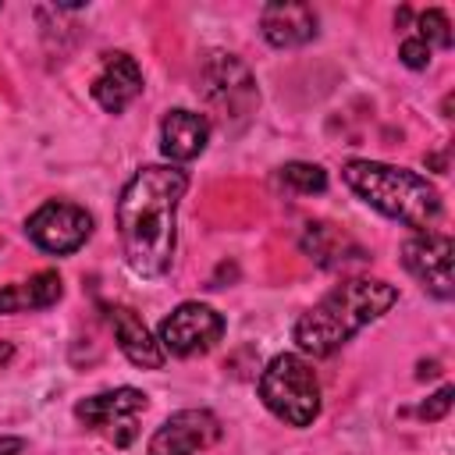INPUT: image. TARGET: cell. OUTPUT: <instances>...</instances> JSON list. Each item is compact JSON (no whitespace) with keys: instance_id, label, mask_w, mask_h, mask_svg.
<instances>
[{"instance_id":"obj_1","label":"cell","mask_w":455,"mask_h":455,"mask_svg":"<svg viewBox=\"0 0 455 455\" xmlns=\"http://www.w3.org/2000/svg\"><path fill=\"white\" fill-rule=\"evenodd\" d=\"M188 188V174L174 164L139 167L117 199V235L124 263L139 277H164L178 245V203Z\"/></svg>"},{"instance_id":"obj_2","label":"cell","mask_w":455,"mask_h":455,"mask_svg":"<svg viewBox=\"0 0 455 455\" xmlns=\"http://www.w3.org/2000/svg\"><path fill=\"white\" fill-rule=\"evenodd\" d=\"M398 302V288L380 277H348L334 284L316 306H309L295 320V341L306 355L323 359L334 355L348 338H355L366 323L380 320Z\"/></svg>"},{"instance_id":"obj_3","label":"cell","mask_w":455,"mask_h":455,"mask_svg":"<svg viewBox=\"0 0 455 455\" xmlns=\"http://www.w3.org/2000/svg\"><path fill=\"white\" fill-rule=\"evenodd\" d=\"M345 185L377 213L419 228L427 231V224H434L441 217V196L437 188L409 171V167H395V164H380V160H348L341 167Z\"/></svg>"},{"instance_id":"obj_4","label":"cell","mask_w":455,"mask_h":455,"mask_svg":"<svg viewBox=\"0 0 455 455\" xmlns=\"http://www.w3.org/2000/svg\"><path fill=\"white\" fill-rule=\"evenodd\" d=\"M259 398L288 427H309L320 416V380L313 366L295 352L274 355L267 363L259 373Z\"/></svg>"},{"instance_id":"obj_5","label":"cell","mask_w":455,"mask_h":455,"mask_svg":"<svg viewBox=\"0 0 455 455\" xmlns=\"http://www.w3.org/2000/svg\"><path fill=\"white\" fill-rule=\"evenodd\" d=\"M146 395L139 387H114V391H100V395H89L75 405V416L103 434L114 448H128L135 437H139V419L146 412Z\"/></svg>"},{"instance_id":"obj_6","label":"cell","mask_w":455,"mask_h":455,"mask_svg":"<svg viewBox=\"0 0 455 455\" xmlns=\"http://www.w3.org/2000/svg\"><path fill=\"white\" fill-rule=\"evenodd\" d=\"M224 334V316L206 306V302H181L178 309H171L164 320H160V331H156V341L164 348V355H199V352H210Z\"/></svg>"},{"instance_id":"obj_7","label":"cell","mask_w":455,"mask_h":455,"mask_svg":"<svg viewBox=\"0 0 455 455\" xmlns=\"http://www.w3.org/2000/svg\"><path fill=\"white\" fill-rule=\"evenodd\" d=\"M25 235H28L43 252L68 256V252L82 249L85 238L92 235V217H89L82 206H75V203L50 199V203H43V206L25 220Z\"/></svg>"},{"instance_id":"obj_8","label":"cell","mask_w":455,"mask_h":455,"mask_svg":"<svg viewBox=\"0 0 455 455\" xmlns=\"http://www.w3.org/2000/svg\"><path fill=\"white\" fill-rule=\"evenodd\" d=\"M451 238L441 231H416L402 245V267L437 299H451L455 281H451Z\"/></svg>"},{"instance_id":"obj_9","label":"cell","mask_w":455,"mask_h":455,"mask_svg":"<svg viewBox=\"0 0 455 455\" xmlns=\"http://www.w3.org/2000/svg\"><path fill=\"white\" fill-rule=\"evenodd\" d=\"M203 92L224 117H245L256 107V82L235 53H213L203 68Z\"/></svg>"},{"instance_id":"obj_10","label":"cell","mask_w":455,"mask_h":455,"mask_svg":"<svg viewBox=\"0 0 455 455\" xmlns=\"http://www.w3.org/2000/svg\"><path fill=\"white\" fill-rule=\"evenodd\" d=\"M217 441H220V419L210 409H181L153 430L146 455H199Z\"/></svg>"},{"instance_id":"obj_11","label":"cell","mask_w":455,"mask_h":455,"mask_svg":"<svg viewBox=\"0 0 455 455\" xmlns=\"http://www.w3.org/2000/svg\"><path fill=\"white\" fill-rule=\"evenodd\" d=\"M142 92V68L128 53H107L96 78H92V100L107 114H121L135 96Z\"/></svg>"},{"instance_id":"obj_12","label":"cell","mask_w":455,"mask_h":455,"mask_svg":"<svg viewBox=\"0 0 455 455\" xmlns=\"http://www.w3.org/2000/svg\"><path fill=\"white\" fill-rule=\"evenodd\" d=\"M107 320L114 327L117 348L124 352V359L132 366H142V370H160L164 366L167 355H164L160 341L149 334V327L142 323V316L132 306H107Z\"/></svg>"},{"instance_id":"obj_13","label":"cell","mask_w":455,"mask_h":455,"mask_svg":"<svg viewBox=\"0 0 455 455\" xmlns=\"http://www.w3.org/2000/svg\"><path fill=\"white\" fill-rule=\"evenodd\" d=\"M259 28H263V39L277 50H288V46H302L316 36V11L309 4H291V0H277V4H267L263 14H259Z\"/></svg>"},{"instance_id":"obj_14","label":"cell","mask_w":455,"mask_h":455,"mask_svg":"<svg viewBox=\"0 0 455 455\" xmlns=\"http://www.w3.org/2000/svg\"><path fill=\"white\" fill-rule=\"evenodd\" d=\"M210 142V121L196 110H167L160 121V149L171 164H188L196 160Z\"/></svg>"},{"instance_id":"obj_15","label":"cell","mask_w":455,"mask_h":455,"mask_svg":"<svg viewBox=\"0 0 455 455\" xmlns=\"http://www.w3.org/2000/svg\"><path fill=\"white\" fill-rule=\"evenodd\" d=\"M60 277L57 270H39L28 281H14L0 288V313H25V309H46L60 299Z\"/></svg>"},{"instance_id":"obj_16","label":"cell","mask_w":455,"mask_h":455,"mask_svg":"<svg viewBox=\"0 0 455 455\" xmlns=\"http://www.w3.org/2000/svg\"><path fill=\"white\" fill-rule=\"evenodd\" d=\"M281 185L299 192V196H316L327 188V171L320 164H306V160H291L281 167Z\"/></svg>"},{"instance_id":"obj_17","label":"cell","mask_w":455,"mask_h":455,"mask_svg":"<svg viewBox=\"0 0 455 455\" xmlns=\"http://www.w3.org/2000/svg\"><path fill=\"white\" fill-rule=\"evenodd\" d=\"M416 39H423L427 46H441V50H448V46H451V25H448V14L437 11V7L416 14Z\"/></svg>"},{"instance_id":"obj_18","label":"cell","mask_w":455,"mask_h":455,"mask_svg":"<svg viewBox=\"0 0 455 455\" xmlns=\"http://www.w3.org/2000/svg\"><path fill=\"white\" fill-rule=\"evenodd\" d=\"M398 57H402V64H405V68L423 71V68L430 64V46H427L423 39H416V36H405V39H402V46H398Z\"/></svg>"},{"instance_id":"obj_19","label":"cell","mask_w":455,"mask_h":455,"mask_svg":"<svg viewBox=\"0 0 455 455\" xmlns=\"http://www.w3.org/2000/svg\"><path fill=\"white\" fill-rule=\"evenodd\" d=\"M448 405H451V387H441L427 405H419V416L423 419H441L448 412Z\"/></svg>"},{"instance_id":"obj_20","label":"cell","mask_w":455,"mask_h":455,"mask_svg":"<svg viewBox=\"0 0 455 455\" xmlns=\"http://www.w3.org/2000/svg\"><path fill=\"white\" fill-rule=\"evenodd\" d=\"M25 441L21 437H0V455H21Z\"/></svg>"},{"instance_id":"obj_21","label":"cell","mask_w":455,"mask_h":455,"mask_svg":"<svg viewBox=\"0 0 455 455\" xmlns=\"http://www.w3.org/2000/svg\"><path fill=\"white\" fill-rule=\"evenodd\" d=\"M11 355H14V348H11V345H7V341H0V363H7V359H11Z\"/></svg>"}]
</instances>
